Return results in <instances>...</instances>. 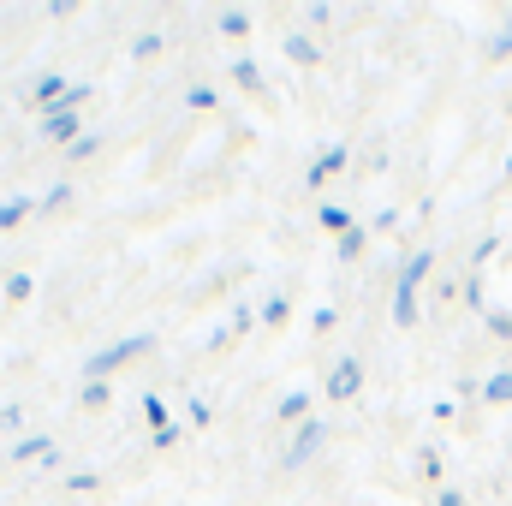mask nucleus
Listing matches in <instances>:
<instances>
[{"label":"nucleus","instance_id":"nucleus-1","mask_svg":"<svg viewBox=\"0 0 512 506\" xmlns=\"http://www.w3.org/2000/svg\"><path fill=\"white\" fill-rule=\"evenodd\" d=\"M155 346V334H126V340H114V346H102V352H90V364H84V381H108L120 364L131 358H143Z\"/></svg>","mask_w":512,"mask_h":506},{"label":"nucleus","instance_id":"nucleus-2","mask_svg":"<svg viewBox=\"0 0 512 506\" xmlns=\"http://www.w3.org/2000/svg\"><path fill=\"white\" fill-rule=\"evenodd\" d=\"M322 447H328V423H322V417H310V423H298V429H292V441H286L280 465H286V471H304Z\"/></svg>","mask_w":512,"mask_h":506},{"label":"nucleus","instance_id":"nucleus-3","mask_svg":"<svg viewBox=\"0 0 512 506\" xmlns=\"http://www.w3.org/2000/svg\"><path fill=\"white\" fill-rule=\"evenodd\" d=\"M84 137V108H54V114H42V143H54V149H72Z\"/></svg>","mask_w":512,"mask_h":506},{"label":"nucleus","instance_id":"nucleus-4","mask_svg":"<svg viewBox=\"0 0 512 506\" xmlns=\"http://www.w3.org/2000/svg\"><path fill=\"white\" fill-rule=\"evenodd\" d=\"M346 161H352V149H346V143H328V149L304 167V185H310V191H322L328 179H340V173H346Z\"/></svg>","mask_w":512,"mask_h":506},{"label":"nucleus","instance_id":"nucleus-5","mask_svg":"<svg viewBox=\"0 0 512 506\" xmlns=\"http://www.w3.org/2000/svg\"><path fill=\"white\" fill-rule=\"evenodd\" d=\"M358 393H364V358H340V364L328 370V399L346 405V399H358Z\"/></svg>","mask_w":512,"mask_h":506},{"label":"nucleus","instance_id":"nucleus-6","mask_svg":"<svg viewBox=\"0 0 512 506\" xmlns=\"http://www.w3.org/2000/svg\"><path fill=\"white\" fill-rule=\"evenodd\" d=\"M12 459L18 465H60V447H54V435H18Z\"/></svg>","mask_w":512,"mask_h":506},{"label":"nucleus","instance_id":"nucleus-7","mask_svg":"<svg viewBox=\"0 0 512 506\" xmlns=\"http://www.w3.org/2000/svg\"><path fill=\"white\" fill-rule=\"evenodd\" d=\"M429 268H435V251H429V245H423V251H411L405 262H399V286H393V292H417V286L429 280Z\"/></svg>","mask_w":512,"mask_h":506},{"label":"nucleus","instance_id":"nucleus-8","mask_svg":"<svg viewBox=\"0 0 512 506\" xmlns=\"http://www.w3.org/2000/svg\"><path fill=\"white\" fill-rule=\"evenodd\" d=\"M66 90H72V84H66L60 72H42V78L30 84V102H36V108L48 114V108H60V102H66Z\"/></svg>","mask_w":512,"mask_h":506},{"label":"nucleus","instance_id":"nucleus-9","mask_svg":"<svg viewBox=\"0 0 512 506\" xmlns=\"http://www.w3.org/2000/svg\"><path fill=\"white\" fill-rule=\"evenodd\" d=\"M280 423H310V387H292V393H280Z\"/></svg>","mask_w":512,"mask_h":506},{"label":"nucleus","instance_id":"nucleus-10","mask_svg":"<svg viewBox=\"0 0 512 506\" xmlns=\"http://www.w3.org/2000/svg\"><path fill=\"white\" fill-rule=\"evenodd\" d=\"M316 221H322V233H334V239H346L358 221H352V209H340V203H322L316 209Z\"/></svg>","mask_w":512,"mask_h":506},{"label":"nucleus","instance_id":"nucleus-11","mask_svg":"<svg viewBox=\"0 0 512 506\" xmlns=\"http://www.w3.org/2000/svg\"><path fill=\"white\" fill-rule=\"evenodd\" d=\"M483 399H489V405H512V364L483 381Z\"/></svg>","mask_w":512,"mask_h":506},{"label":"nucleus","instance_id":"nucleus-12","mask_svg":"<svg viewBox=\"0 0 512 506\" xmlns=\"http://www.w3.org/2000/svg\"><path fill=\"white\" fill-rule=\"evenodd\" d=\"M364 245H370V227H352L346 239H334V256H340V262H358V256H364Z\"/></svg>","mask_w":512,"mask_h":506},{"label":"nucleus","instance_id":"nucleus-13","mask_svg":"<svg viewBox=\"0 0 512 506\" xmlns=\"http://www.w3.org/2000/svg\"><path fill=\"white\" fill-rule=\"evenodd\" d=\"M215 30H221V36H251V12H245V6H227V12L215 18Z\"/></svg>","mask_w":512,"mask_h":506},{"label":"nucleus","instance_id":"nucleus-14","mask_svg":"<svg viewBox=\"0 0 512 506\" xmlns=\"http://www.w3.org/2000/svg\"><path fill=\"white\" fill-rule=\"evenodd\" d=\"M256 316H262V328H286V316H292V298H286V292H274V298H268Z\"/></svg>","mask_w":512,"mask_h":506},{"label":"nucleus","instance_id":"nucleus-15","mask_svg":"<svg viewBox=\"0 0 512 506\" xmlns=\"http://www.w3.org/2000/svg\"><path fill=\"white\" fill-rule=\"evenodd\" d=\"M233 84H239V90H262V66H256L251 54L233 60Z\"/></svg>","mask_w":512,"mask_h":506},{"label":"nucleus","instance_id":"nucleus-16","mask_svg":"<svg viewBox=\"0 0 512 506\" xmlns=\"http://www.w3.org/2000/svg\"><path fill=\"white\" fill-rule=\"evenodd\" d=\"M30 209H36L30 197H6V203H0V233H12V227H18V221L30 215Z\"/></svg>","mask_w":512,"mask_h":506},{"label":"nucleus","instance_id":"nucleus-17","mask_svg":"<svg viewBox=\"0 0 512 506\" xmlns=\"http://www.w3.org/2000/svg\"><path fill=\"white\" fill-rule=\"evenodd\" d=\"M161 48H167V36H161V30H143V36L131 42V60H155Z\"/></svg>","mask_w":512,"mask_h":506},{"label":"nucleus","instance_id":"nucleus-18","mask_svg":"<svg viewBox=\"0 0 512 506\" xmlns=\"http://www.w3.org/2000/svg\"><path fill=\"white\" fill-rule=\"evenodd\" d=\"M286 54H292L298 66H316V60H322V48H316L310 36H286Z\"/></svg>","mask_w":512,"mask_h":506},{"label":"nucleus","instance_id":"nucleus-19","mask_svg":"<svg viewBox=\"0 0 512 506\" xmlns=\"http://www.w3.org/2000/svg\"><path fill=\"white\" fill-rule=\"evenodd\" d=\"M143 423H149V435H155V429H167V423H173V411H167L155 393H143Z\"/></svg>","mask_w":512,"mask_h":506},{"label":"nucleus","instance_id":"nucleus-20","mask_svg":"<svg viewBox=\"0 0 512 506\" xmlns=\"http://www.w3.org/2000/svg\"><path fill=\"white\" fill-rule=\"evenodd\" d=\"M483 54H489V60H512V18L489 36V42H483Z\"/></svg>","mask_w":512,"mask_h":506},{"label":"nucleus","instance_id":"nucleus-21","mask_svg":"<svg viewBox=\"0 0 512 506\" xmlns=\"http://www.w3.org/2000/svg\"><path fill=\"white\" fill-rule=\"evenodd\" d=\"M256 322H262V316H256L251 304H233V322H227V334H233V340H245Z\"/></svg>","mask_w":512,"mask_h":506},{"label":"nucleus","instance_id":"nucleus-22","mask_svg":"<svg viewBox=\"0 0 512 506\" xmlns=\"http://www.w3.org/2000/svg\"><path fill=\"white\" fill-rule=\"evenodd\" d=\"M393 322H399V328L417 322V292H393Z\"/></svg>","mask_w":512,"mask_h":506},{"label":"nucleus","instance_id":"nucleus-23","mask_svg":"<svg viewBox=\"0 0 512 506\" xmlns=\"http://www.w3.org/2000/svg\"><path fill=\"white\" fill-rule=\"evenodd\" d=\"M96 149H102V131H84V137H78V143L66 149V161H90Z\"/></svg>","mask_w":512,"mask_h":506},{"label":"nucleus","instance_id":"nucleus-24","mask_svg":"<svg viewBox=\"0 0 512 506\" xmlns=\"http://www.w3.org/2000/svg\"><path fill=\"white\" fill-rule=\"evenodd\" d=\"M30 292H36V280H30V274H6V304H24Z\"/></svg>","mask_w":512,"mask_h":506},{"label":"nucleus","instance_id":"nucleus-25","mask_svg":"<svg viewBox=\"0 0 512 506\" xmlns=\"http://www.w3.org/2000/svg\"><path fill=\"white\" fill-rule=\"evenodd\" d=\"M483 322H489V334H495V340H507V346H512V310H483Z\"/></svg>","mask_w":512,"mask_h":506},{"label":"nucleus","instance_id":"nucleus-26","mask_svg":"<svg viewBox=\"0 0 512 506\" xmlns=\"http://www.w3.org/2000/svg\"><path fill=\"white\" fill-rule=\"evenodd\" d=\"M84 411H108V381H84Z\"/></svg>","mask_w":512,"mask_h":506},{"label":"nucleus","instance_id":"nucleus-27","mask_svg":"<svg viewBox=\"0 0 512 506\" xmlns=\"http://www.w3.org/2000/svg\"><path fill=\"white\" fill-rule=\"evenodd\" d=\"M417 471H423L429 483H441V471H447V465H441V453H435V447H423V453H417Z\"/></svg>","mask_w":512,"mask_h":506},{"label":"nucleus","instance_id":"nucleus-28","mask_svg":"<svg viewBox=\"0 0 512 506\" xmlns=\"http://www.w3.org/2000/svg\"><path fill=\"white\" fill-rule=\"evenodd\" d=\"M179 435H185V429H179V423H167V429H155V435H149V447H155V453H167V447H179Z\"/></svg>","mask_w":512,"mask_h":506},{"label":"nucleus","instance_id":"nucleus-29","mask_svg":"<svg viewBox=\"0 0 512 506\" xmlns=\"http://www.w3.org/2000/svg\"><path fill=\"white\" fill-rule=\"evenodd\" d=\"M96 483H102L96 471H72V477H66V489H72V495H96Z\"/></svg>","mask_w":512,"mask_h":506},{"label":"nucleus","instance_id":"nucleus-30","mask_svg":"<svg viewBox=\"0 0 512 506\" xmlns=\"http://www.w3.org/2000/svg\"><path fill=\"white\" fill-rule=\"evenodd\" d=\"M0 429L6 435H24V405H0Z\"/></svg>","mask_w":512,"mask_h":506},{"label":"nucleus","instance_id":"nucleus-31","mask_svg":"<svg viewBox=\"0 0 512 506\" xmlns=\"http://www.w3.org/2000/svg\"><path fill=\"white\" fill-rule=\"evenodd\" d=\"M185 102H191V108H215V84H191Z\"/></svg>","mask_w":512,"mask_h":506},{"label":"nucleus","instance_id":"nucleus-32","mask_svg":"<svg viewBox=\"0 0 512 506\" xmlns=\"http://www.w3.org/2000/svg\"><path fill=\"white\" fill-rule=\"evenodd\" d=\"M310 328H316V334H334V328H340V310H334V304H322V310H316V322H310Z\"/></svg>","mask_w":512,"mask_h":506},{"label":"nucleus","instance_id":"nucleus-33","mask_svg":"<svg viewBox=\"0 0 512 506\" xmlns=\"http://www.w3.org/2000/svg\"><path fill=\"white\" fill-rule=\"evenodd\" d=\"M495 251H501V239H495V233H489V239H477V251H471V268H483V262H489Z\"/></svg>","mask_w":512,"mask_h":506},{"label":"nucleus","instance_id":"nucleus-34","mask_svg":"<svg viewBox=\"0 0 512 506\" xmlns=\"http://www.w3.org/2000/svg\"><path fill=\"white\" fill-rule=\"evenodd\" d=\"M66 203H72V185H54V191L42 197V215H48V209H66Z\"/></svg>","mask_w":512,"mask_h":506},{"label":"nucleus","instance_id":"nucleus-35","mask_svg":"<svg viewBox=\"0 0 512 506\" xmlns=\"http://www.w3.org/2000/svg\"><path fill=\"white\" fill-rule=\"evenodd\" d=\"M209 417H215L209 399H191V429H209Z\"/></svg>","mask_w":512,"mask_h":506},{"label":"nucleus","instance_id":"nucleus-36","mask_svg":"<svg viewBox=\"0 0 512 506\" xmlns=\"http://www.w3.org/2000/svg\"><path fill=\"white\" fill-rule=\"evenodd\" d=\"M84 102H90V84H72V90H66V108H84ZM48 114H54V108H48Z\"/></svg>","mask_w":512,"mask_h":506},{"label":"nucleus","instance_id":"nucleus-37","mask_svg":"<svg viewBox=\"0 0 512 506\" xmlns=\"http://www.w3.org/2000/svg\"><path fill=\"white\" fill-rule=\"evenodd\" d=\"M465 304H471V310H483V280H477V274L465 280Z\"/></svg>","mask_w":512,"mask_h":506},{"label":"nucleus","instance_id":"nucleus-38","mask_svg":"<svg viewBox=\"0 0 512 506\" xmlns=\"http://www.w3.org/2000/svg\"><path fill=\"white\" fill-rule=\"evenodd\" d=\"M435 506H465V495H459V489H441V495H435Z\"/></svg>","mask_w":512,"mask_h":506},{"label":"nucleus","instance_id":"nucleus-39","mask_svg":"<svg viewBox=\"0 0 512 506\" xmlns=\"http://www.w3.org/2000/svg\"><path fill=\"white\" fill-rule=\"evenodd\" d=\"M507 173H512V155H507Z\"/></svg>","mask_w":512,"mask_h":506}]
</instances>
